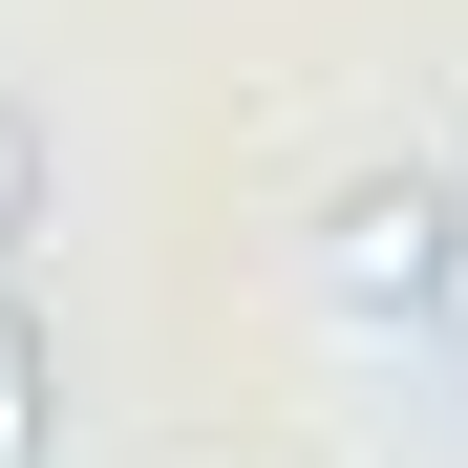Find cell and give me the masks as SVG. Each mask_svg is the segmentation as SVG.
Returning a JSON list of instances; mask_svg holds the SVG:
<instances>
[{
    "mask_svg": "<svg viewBox=\"0 0 468 468\" xmlns=\"http://www.w3.org/2000/svg\"><path fill=\"white\" fill-rule=\"evenodd\" d=\"M426 277H447V213L426 192H362L341 213V298H426Z\"/></svg>",
    "mask_w": 468,
    "mask_h": 468,
    "instance_id": "6da1fadb",
    "label": "cell"
},
{
    "mask_svg": "<svg viewBox=\"0 0 468 468\" xmlns=\"http://www.w3.org/2000/svg\"><path fill=\"white\" fill-rule=\"evenodd\" d=\"M64 447V362H43V298L0 277V468H43Z\"/></svg>",
    "mask_w": 468,
    "mask_h": 468,
    "instance_id": "7a4b0ae2",
    "label": "cell"
},
{
    "mask_svg": "<svg viewBox=\"0 0 468 468\" xmlns=\"http://www.w3.org/2000/svg\"><path fill=\"white\" fill-rule=\"evenodd\" d=\"M22 213H43V128L0 107V234H22Z\"/></svg>",
    "mask_w": 468,
    "mask_h": 468,
    "instance_id": "3957f363",
    "label": "cell"
}]
</instances>
